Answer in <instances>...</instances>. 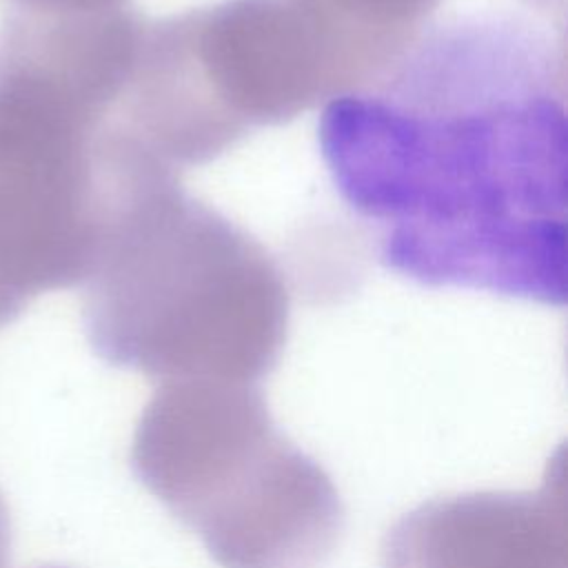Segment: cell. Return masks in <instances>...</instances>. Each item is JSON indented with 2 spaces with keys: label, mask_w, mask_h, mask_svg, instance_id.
<instances>
[{
  "label": "cell",
  "mask_w": 568,
  "mask_h": 568,
  "mask_svg": "<svg viewBox=\"0 0 568 568\" xmlns=\"http://www.w3.org/2000/svg\"><path fill=\"white\" fill-rule=\"evenodd\" d=\"M133 44L109 11L11 7L0 24V302L13 320L89 280L133 195L118 115Z\"/></svg>",
  "instance_id": "cell-2"
},
{
  "label": "cell",
  "mask_w": 568,
  "mask_h": 568,
  "mask_svg": "<svg viewBox=\"0 0 568 568\" xmlns=\"http://www.w3.org/2000/svg\"><path fill=\"white\" fill-rule=\"evenodd\" d=\"M9 559V521H7V508L0 497V568H7Z\"/></svg>",
  "instance_id": "cell-5"
},
{
  "label": "cell",
  "mask_w": 568,
  "mask_h": 568,
  "mask_svg": "<svg viewBox=\"0 0 568 568\" xmlns=\"http://www.w3.org/2000/svg\"><path fill=\"white\" fill-rule=\"evenodd\" d=\"M38 568H64V566H38Z\"/></svg>",
  "instance_id": "cell-7"
},
{
  "label": "cell",
  "mask_w": 568,
  "mask_h": 568,
  "mask_svg": "<svg viewBox=\"0 0 568 568\" xmlns=\"http://www.w3.org/2000/svg\"><path fill=\"white\" fill-rule=\"evenodd\" d=\"M131 466L222 568H315L344 530L328 473L248 384H164L138 419Z\"/></svg>",
  "instance_id": "cell-3"
},
{
  "label": "cell",
  "mask_w": 568,
  "mask_h": 568,
  "mask_svg": "<svg viewBox=\"0 0 568 568\" xmlns=\"http://www.w3.org/2000/svg\"><path fill=\"white\" fill-rule=\"evenodd\" d=\"M11 322H13V317L7 313V308H4L2 302H0V328L7 326V324H11Z\"/></svg>",
  "instance_id": "cell-6"
},
{
  "label": "cell",
  "mask_w": 568,
  "mask_h": 568,
  "mask_svg": "<svg viewBox=\"0 0 568 568\" xmlns=\"http://www.w3.org/2000/svg\"><path fill=\"white\" fill-rule=\"evenodd\" d=\"M382 568H568L564 453L537 490L430 499L397 519Z\"/></svg>",
  "instance_id": "cell-4"
},
{
  "label": "cell",
  "mask_w": 568,
  "mask_h": 568,
  "mask_svg": "<svg viewBox=\"0 0 568 568\" xmlns=\"http://www.w3.org/2000/svg\"><path fill=\"white\" fill-rule=\"evenodd\" d=\"M317 144L386 271L566 304V62L548 27L473 11L422 29L324 104Z\"/></svg>",
  "instance_id": "cell-1"
}]
</instances>
